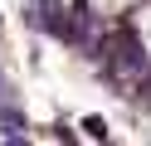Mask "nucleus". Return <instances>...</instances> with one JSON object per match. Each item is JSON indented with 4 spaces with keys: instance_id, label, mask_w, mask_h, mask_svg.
I'll use <instances>...</instances> for the list:
<instances>
[{
    "instance_id": "nucleus-1",
    "label": "nucleus",
    "mask_w": 151,
    "mask_h": 146,
    "mask_svg": "<svg viewBox=\"0 0 151 146\" xmlns=\"http://www.w3.org/2000/svg\"><path fill=\"white\" fill-rule=\"evenodd\" d=\"M137 34H141V44H146V54H151V5L137 15Z\"/></svg>"
},
{
    "instance_id": "nucleus-2",
    "label": "nucleus",
    "mask_w": 151,
    "mask_h": 146,
    "mask_svg": "<svg viewBox=\"0 0 151 146\" xmlns=\"http://www.w3.org/2000/svg\"><path fill=\"white\" fill-rule=\"evenodd\" d=\"M122 5H132V0H93V10H102V15H117Z\"/></svg>"
}]
</instances>
